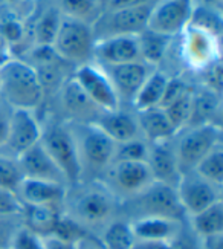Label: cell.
<instances>
[{
	"label": "cell",
	"instance_id": "6da1fadb",
	"mask_svg": "<svg viewBox=\"0 0 223 249\" xmlns=\"http://www.w3.org/2000/svg\"><path fill=\"white\" fill-rule=\"evenodd\" d=\"M14 109L34 110L43 98L35 68L20 60H8L0 66V98Z\"/></svg>",
	"mask_w": 223,
	"mask_h": 249
},
{
	"label": "cell",
	"instance_id": "7a4b0ae2",
	"mask_svg": "<svg viewBox=\"0 0 223 249\" xmlns=\"http://www.w3.org/2000/svg\"><path fill=\"white\" fill-rule=\"evenodd\" d=\"M40 144L57 164L66 182L77 183L80 180L83 167L73 132L63 125H52L41 132Z\"/></svg>",
	"mask_w": 223,
	"mask_h": 249
},
{
	"label": "cell",
	"instance_id": "3957f363",
	"mask_svg": "<svg viewBox=\"0 0 223 249\" xmlns=\"http://www.w3.org/2000/svg\"><path fill=\"white\" fill-rule=\"evenodd\" d=\"M93 31L89 23L70 17H61V23L54 40L55 53L65 61L86 64L93 53Z\"/></svg>",
	"mask_w": 223,
	"mask_h": 249
},
{
	"label": "cell",
	"instance_id": "277c9868",
	"mask_svg": "<svg viewBox=\"0 0 223 249\" xmlns=\"http://www.w3.org/2000/svg\"><path fill=\"white\" fill-rule=\"evenodd\" d=\"M219 144L220 127L217 124H200L191 127L174 147L180 175L193 171L199 162Z\"/></svg>",
	"mask_w": 223,
	"mask_h": 249
},
{
	"label": "cell",
	"instance_id": "5b68a950",
	"mask_svg": "<svg viewBox=\"0 0 223 249\" xmlns=\"http://www.w3.org/2000/svg\"><path fill=\"white\" fill-rule=\"evenodd\" d=\"M78 147V155L83 165L92 170H105L113 162L116 144L97 124H83L80 132L73 133Z\"/></svg>",
	"mask_w": 223,
	"mask_h": 249
},
{
	"label": "cell",
	"instance_id": "8992f818",
	"mask_svg": "<svg viewBox=\"0 0 223 249\" xmlns=\"http://www.w3.org/2000/svg\"><path fill=\"white\" fill-rule=\"evenodd\" d=\"M135 197L144 215H157V217L180 222L185 214L176 188L162 182H152Z\"/></svg>",
	"mask_w": 223,
	"mask_h": 249
},
{
	"label": "cell",
	"instance_id": "52a82bcc",
	"mask_svg": "<svg viewBox=\"0 0 223 249\" xmlns=\"http://www.w3.org/2000/svg\"><path fill=\"white\" fill-rule=\"evenodd\" d=\"M90 101L104 112L120 110V96L110 78L92 64H81L73 77Z\"/></svg>",
	"mask_w": 223,
	"mask_h": 249
},
{
	"label": "cell",
	"instance_id": "ba28073f",
	"mask_svg": "<svg viewBox=\"0 0 223 249\" xmlns=\"http://www.w3.org/2000/svg\"><path fill=\"white\" fill-rule=\"evenodd\" d=\"M176 191L185 214L189 215H194L222 200L219 187L202 179L194 171L184 173L180 176L176 185Z\"/></svg>",
	"mask_w": 223,
	"mask_h": 249
},
{
	"label": "cell",
	"instance_id": "9c48e42d",
	"mask_svg": "<svg viewBox=\"0 0 223 249\" xmlns=\"http://www.w3.org/2000/svg\"><path fill=\"white\" fill-rule=\"evenodd\" d=\"M189 16V0H159L152 8L147 29L173 37L187 26Z\"/></svg>",
	"mask_w": 223,
	"mask_h": 249
},
{
	"label": "cell",
	"instance_id": "30bf717a",
	"mask_svg": "<svg viewBox=\"0 0 223 249\" xmlns=\"http://www.w3.org/2000/svg\"><path fill=\"white\" fill-rule=\"evenodd\" d=\"M115 210V200L109 190L92 187L83 191L73 202V215L80 225H100L107 220Z\"/></svg>",
	"mask_w": 223,
	"mask_h": 249
},
{
	"label": "cell",
	"instance_id": "8fae6325",
	"mask_svg": "<svg viewBox=\"0 0 223 249\" xmlns=\"http://www.w3.org/2000/svg\"><path fill=\"white\" fill-rule=\"evenodd\" d=\"M152 8H153L152 3H145V5H137V6H132V8L109 11L107 16L100 18L101 26L105 29V32H107L105 37H115V36L136 37V36H139L142 31L147 29Z\"/></svg>",
	"mask_w": 223,
	"mask_h": 249
},
{
	"label": "cell",
	"instance_id": "7c38bea8",
	"mask_svg": "<svg viewBox=\"0 0 223 249\" xmlns=\"http://www.w3.org/2000/svg\"><path fill=\"white\" fill-rule=\"evenodd\" d=\"M109 178L116 190L136 196L154 182L152 170L144 160H116L109 167Z\"/></svg>",
	"mask_w": 223,
	"mask_h": 249
},
{
	"label": "cell",
	"instance_id": "4fadbf2b",
	"mask_svg": "<svg viewBox=\"0 0 223 249\" xmlns=\"http://www.w3.org/2000/svg\"><path fill=\"white\" fill-rule=\"evenodd\" d=\"M41 132L43 130L35 120L33 110L14 109L11 112V118H9V133L6 145L16 156H20L23 151L38 142Z\"/></svg>",
	"mask_w": 223,
	"mask_h": 249
},
{
	"label": "cell",
	"instance_id": "5bb4252c",
	"mask_svg": "<svg viewBox=\"0 0 223 249\" xmlns=\"http://www.w3.org/2000/svg\"><path fill=\"white\" fill-rule=\"evenodd\" d=\"M17 162L20 165V170L23 173V179H38V180H49L57 182L65 185V176L57 167V164L52 158L48 155L45 147L40 144V141L23 151L22 155L17 156Z\"/></svg>",
	"mask_w": 223,
	"mask_h": 249
},
{
	"label": "cell",
	"instance_id": "9a60e30c",
	"mask_svg": "<svg viewBox=\"0 0 223 249\" xmlns=\"http://www.w3.org/2000/svg\"><path fill=\"white\" fill-rule=\"evenodd\" d=\"M147 164L150 167L153 179L156 182H162L176 188L182 175L179 171L174 148L168 144V141L156 142L148 147Z\"/></svg>",
	"mask_w": 223,
	"mask_h": 249
},
{
	"label": "cell",
	"instance_id": "2e32d148",
	"mask_svg": "<svg viewBox=\"0 0 223 249\" xmlns=\"http://www.w3.org/2000/svg\"><path fill=\"white\" fill-rule=\"evenodd\" d=\"M97 57L107 63L109 66L137 61L139 58V46L137 38L133 36H115L105 37L93 46Z\"/></svg>",
	"mask_w": 223,
	"mask_h": 249
},
{
	"label": "cell",
	"instance_id": "e0dca14e",
	"mask_svg": "<svg viewBox=\"0 0 223 249\" xmlns=\"http://www.w3.org/2000/svg\"><path fill=\"white\" fill-rule=\"evenodd\" d=\"M16 193L23 205H54V207H58L66 196V188L63 183L25 178Z\"/></svg>",
	"mask_w": 223,
	"mask_h": 249
},
{
	"label": "cell",
	"instance_id": "ac0fdd59",
	"mask_svg": "<svg viewBox=\"0 0 223 249\" xmlns=\"http://www.w3.org/2000/svg\"><path fill=\"white\" fill-rule=\"evenodd\" d=\"M148 77V71L139 61L116 64L110 66V81L118 93V96L133 101L137 90L141 89L145 78Z\"/></svg>",
	"mask_w": 223,
	"mask_h": 249
},
{
	"label": "cell",
	"instance_id": "d6986e66",
	"mask_svg": "<svg viewBox=\"0 0 223 249\" xmlns=\"http://www.w3.org/2000/svg\"><path fill=\"white\" fill-rule=\"evenodd\" d=\"M130 225L137 242H173L179 232L177 220L157 215H142Z\"/></svg>",
	"mask_w": 223,
	"mask_h": 249
},
{
	"label": "cell",
	"instance_id": "ffe728a7",
	"mask_svg": "<svg viewBox=\"0 0 223 249\" xmlns=\"http://www.w3.org/2000/svg\"><path fill=\"white\" fill-rule=\"evenodd\" d=\"M93 124H97L115 144H121L125 142V141L135 139L137 138V133H139L137 121L132 115L121 110L105 112V115L100 116V120Z\"/></svg>",
	"mask_w": 223,
	"mask_h": 249
},
{
	"label": "cell",
	"instance_id": "44dd1931",
	"mask_svg": "<svg viewBox=\"0 0 223 249\" xmlns=\"http://www.w3.org/2000/svg\"><path fill=\"white\" fill-rule=\"evenodd\" d=\"M137 113H139L137 127L145 135L147 141H150V144L170 141L176 135V130L170 124L168 118L165 116L161 107L139 110Z\"/></svg>",
	"mask_w": 223,
	"mask_h": 249
},
{
	"label": "cell",
	"instance_id": "7402d4cb",
	"mask_svg": "<svg viewBox=\"0 0 223 249\" xmlns=\"http://www.w3.org/2000/svg\"><path fill=\"white\" fill-rule=\"evenodd\" d=\"M23 228L38 237L51 235L55 230V225L60 219V211L54 205H23Z\"/></svg>",
	"mask_w": 223,
	"mask_h": 249
},
{
	"label": "cell",
	"instance_id": "603a6c76",
	"mask_svg": "<svg viewBox=\"0 0 223 249\" xmlns=\"http://www.w3.org/2000/svg\"><path fill=\"white\" fill-rule=\"evenodd\" d=\"M168 80L170 78L164 72L156 71L153 73H148V77L145 78L141 89L137 90L136 96L133 98V104L136 107V110L139 112V110L159 107Z\"/></svg>",
	"mask_w": 223,
	"mask_h": 249
},
{
	"label": "cell",
	"instance_id": "cb8c5ba5",
	"mask_svg": "<svg viewBox=\"0 0 223 249\" xmlns=\"http://www.w3.org/2000/svg\"><path fill=\"white\" fill-rule=\"evenodd\" d=\"M219 95L209 89L193 93V101H191V115L189 123L193 125L200 124H214L212 118L219 112Z\"/></svg>",
	"mask_w": 223,
	"mask_h": 249
},
{
	"label": "cell",
	"instance_id": "d4e9b609",
	"mask_svg": "<svg viewBox=\"0 0 223 249\" xmlns=\"http://www.w3.org/2000/svg\"><path fill=\"white\" fill-rule=\"evenodd\" d=\"M193 230L200 237H209L223 234V203L222 200L205 208L194 215H191Z\"/></svg>",
	"mask_w": 223,
	"mask_h": 249
},
{
	"label": "cell",
	"instance_id": "484cf974",
	"mask_svg": "<svg viewBox=\"0 0 223 249\" xmlns=\"http://www.w3.org/2000/svg\"><path fill=\"white\" fill-rule=\"evenodd\" d=\"M136 38L137 46H139V57H142L148 63H159L165 55V51L172 37L145 29L139 36H136Z\"/></svg>",
	"mask_w": 223,
	"mask_h": 249
},
{
	"label": "cell",
	"instance_id": "4316f807",
	"mask_svg": "<svg viewBox=\"0 0 223 249\" xmlns=\"http://www.w3.org/2000/svg\"><path fill=\"white\" fill-rule=\"evenodd\" d=\"M63 104L73 116H87L92 115L97 109L89 96L84 93L80 84L75 80H69L63 89Z\"/></svg>",
	"mask_w": 223,
	"mask_h": 249
},
{
	"label": "cell",
	"instance_id": "83f0119b",
	"mask_svg": "<svg viewBox=\"0 0 223 249\" xmlns=\"http://www.w3.org/2000/svg\"><path fill=\"white\" fill-rule=\"evenodd\" d=\"M132 225L125 222H112L103 234L104 249H132L136 245Z\"/></svg>",
	"mask_w": 223,
	"mask_h": 249
},
{
	"label": "cell",
	"instance_id": "f1b7e54d",
	"mask_svg": "<svg viewBox=\"0 0 223 249\" xmlns=\"http://www.w3.org/2000/svg\"><path fill=\"white\" fill-rule=\"evenodd\" d=\"M202 179L211 182L212 185L222 187L223 183V148L219 144L202 159L193 170Z\"/></svg>",
	"mask_w": 223,
	"mask_h": 249
},
{
	"label": "cell",
	"instance_id": "f546056e",
	"mask_svg": "<svg viewBox=\"0 0 223 249\" xmlns=\"http://www.w3.org/2000/svg\"><path fill=\"white\" fill-rule=\"evenodd\" d=\"M61 23V14L57 8H51L40 17L35 26L37 46H52Z\"/></svg>",
	"mask_w": 223,
	"mask_h": 249
},
{
	"label": "cell",
	"instance_id": "4dcf8cb0",
	"mask_svg": "<svg viewBox=\"0 0 223 249\" xmlns=\"http://www.w3.org/2000/svg\"><path fill=\"white\" fill-rule=\"evenodd\" d=\"M191 101H193V92L187 90L184 95H180L177 100L170 103L164 107V113L168 118L170 124L173 125L176 132L182 130L189 123V115H191Z\"/></svg>",
	"mask_w": 223,
	"mask_h": 249
},
{
	"label": "cell",
	"instance_id": "1f68e13d",
	"mask_svg": "<svg viewBox=\"0 0 223 249\" xmlns=\"http://www.w3.org/2000/svg\"><path fill=\"white\" fill-rule=\"evenodd\" d=\"M211 40L212 36L206 32L193 28V32L188 37V53L189 58L196 60L197 63H212L211 57Z\"/></svg>",
	"mask_w": 223,
	"mask_h": 249
},
{
	"label": "cell",
	"instance_id": "d6a6232c",
	"mask_svg": "<svg viewBox=\"0 0 223 249\" xmlns=\"http://www.w3.org/2000/svg\"><path fill=\"white\" fill-rule=\"evenodd\" d=\"M189 20H191L193 28L204 31L209 36H219L220 34V29H222L220 16L209 6H202V8L196 9L194 13L191 11Z\"/></svg>",
	"mask_w": 223,
	"mask_h": 249
},
{
	"label": "cell",
	"instance_id": "836d02e7",
	"mask_svg": "<svg viewBox=\"0 0 223 249\" xmlns=\"http://www.w3.org/2000/svg\"><path fill=\"white\" fill-rule=\"evenodd\" d=\"M98 0H61V9L66 17L86 21L97 16Z\"/></svg>",
	"mask_w": 223,
	"mask_h": 249
},
{
	"label": "cell",
	"instance_id": "e575fe53",
	"mask_svg": "<svg viewBox=\"0 0 223 249\" xmlns=\"http://www.w3.org/2000/svg\"><path fill=\"white\" fill-rule=\"evenodd\" d=\"M23 180V173L20 170L17 158L0 156V188L17 191Z\"/></svg>",
	"mask_w": 223,
	"mask_h": 249
},
{
	"label": "cell",
	"instance_id": "d590c367",
	"mask_svg": "<svg viewBox=\"0 0 223 249\" xmlns=\"http://www.w3.org/2000/svg\"><path fill=\"white\" fill-rule=\"evenodd\" d=\"M148 158V145L141 139H130L125 142L116 144L113 162L116 160H144Z\"/></svg>",
	"mask_w": 223,
	"mask_h": 249
},
{
	"label": "cell",
	"instance_id": "8d00e7d4",
	"mask_svg": "<svg viewBox=\"0 0 223 249\" xmlns=\"http://www.w3.org/2000/svg\"><path fill=\"white\" fill-rule=\"evenodd\" d=\"M51 235H55L61 240L78 245L86 237V232H84L83 225H80L70 215H60V219L55 225V230Z\"/></svg>",
	"mask_w": 223,
	"mask_h": 249
},
{
	"label": "cell",
	"instance_id": "74e56055",
	"mask_svg": "<svg viewBox=\"0 0 223 249\" xmlns=\"http://www.w3.org/2000/svg\"><path fill=\"white\" fill-rule=\"evenodd\" d=\"M22 213H23V203L18 199L17 193L0 188V217L22 215Z\"/></svg>",
	"mask_w": 223,
	"mask_h": 249
},
{
	"label": "cell",
	"instance_id": "f35d334b",
	"mask_svg": "<svg viewBox=\"0 0 223 249\" xmlns=\"http://www.w3.org/2000/svg\"><path fill=\"white\" fill-rule=\"evenodd\" d=\"M9 249H45L43 240L26 228H18Z\"/></svg>",
	"mask_w": 223,
	"mask_h": 249
},
{
	"label": "cell",
	"instance_id": "ab89813d",
	"mask_svg": "<svg viewBox=\"0 0 223 249\" xmlns=\"http://www.w3.org/2000/svg\"><path fill=\"white\" fill-rule=\"evenodd\" d=\"M0 37L5 43H17L23 37V26L16 17H2L0 20Z\"/></svg>",
	"mask_w": 223,
	"mask_h": 249
},
{
	"label": "cell",
	"instance_id": "60d3db41",
	"mask_svg": "<svg viewBox=\"0 0 223 249\" xmlns=\"http://www.w3.org/2000/svg\"><path fill=\"white\" fill-rule=\"evenodd\" d=\"M188 89V86L179 78H173V80H168L167 83V88H165V92H164V96L161 100V104L159 107L164 109L165 106H168L170 103H173L174 100H177L180 95H184Z\"/></svg>",
	"mask_w": 223,
	"mask_h": 249
},
{
	"label": "cell",
	"instance_id": "b9f144b4",
	"mask_svg": "<svg viewBox=\"0 0 223 249\" xmlns=\"http://www.w3.org/2000/svg\"><path fill=\"white\" fill-rule=\"evenodd\" d=\"M205 80H206V89L220 95V89H222V66H220L219 61L217 63H211L208 66Z\"/></svg>",
	"mask_w": 223,
	"mask_h": 249
},
{
	"label": "cell",
	"instance_id": "7bdbcfd3",
	"mask_svg": "<svg viewBox=\"0 0 223 249\" xmlns=\"http://www.w3.org/2000/svg\"><path fill=\"white\" fill-rule=\"evenodd\" d=\"M18 228H16V225L5 219H0V249H9L13 243V239L17 232Z\"/></svg>",
	"mask_w": 223,
	"mask_h": 249
},
{
	"label": "cell",
	"instance_id": "ee69618b",
	"mask_svg": "<svg viewBox=\"0 0 223 249\" xmlns=\"http://www.w3.org/2000/svg\"><path fill=\"white\" fill-rule=\"evenodd\" d=\"M41 240H43L45 249H78V245L66 242V240H61V239H58V237H55V235L41 237Z\"/></svg>",
	"mask_w": 223,
	"mask_h": 249
},
{
	"label": "cell",
	"instance_id": "f6af8a7d",
	"mask_svg": "<svg viewBox=\"0 0 223 249\" xmlns=\"http://www.w3.org/2000/svg\"><path fill=\"white\" fill-rule=\"evenodd\" d=\"M9 118H11V113H8L0 104V147L6 145L9 133Z\"/></svg>",
	"mask_w": 223,
	"mask_h": 249
},
{
	"label": "cell",
	"instance_id": "bcb514c9",
	"mask_svg": "<svg viewBox=\"0 0 223 249\" xmlns=\"http://www.w3.org/2000/svg\"><path fill=\"white\" fill-rule=\"evenodd\" d=\"M152 0H110L107 3L109 9H122V8H132V6H137V5H145L150 3Z\"/></svg>",
	"mask_w": 223,
	"mask_h": 249
},
{
	"label": "cell",
	"instance_id": "7dc6e473",
	"mask_svg": "<svg viewBox=\"0 0 223 249\" xmlns=\"http://www.w3.org/2000/svg\"><path fill=\"white\" fill-rule=\"evenodd\" d=\"M132 249H172V242H136Z\"/></svg>",
	"mask_w": 223,
	"mask_h": 249
},
{
	"label": "cell",
	"instance_id": "c3c4849f",
	"mask_svg": "<svg viewBox=\"0 0 223 249\" xmlns=\"http://www.w3.org/2000/svg\"><path fill=\"white\" fill-rule=\"evenodd\" d=\"M222 239H223V234L209 235V237H202L205 249H223V240Z\"/></svg>",
	"mask_w": 223,
	"mask_h": 249
},
{
	"label": "cell",
	"instance_id": "681fc988",
	"mask_svg": "<svg viewBox=\"0 0 223 249\" xmlns=\"http://www.w3.org/2000/svg\"><path fill=\"white\" fill-rule=\"evenodd\" d=\"M98 2H100V5L103 3V5H107L109 2H110V0H98Z\"/></svg>",
	"mask_w": 223,
	"mask_h": 249
}]
</instances>
